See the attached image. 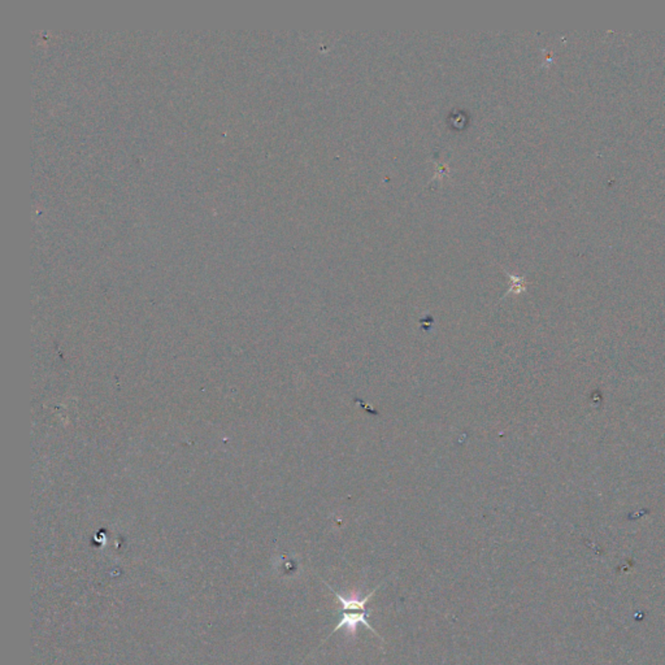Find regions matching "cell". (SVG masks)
<instances>
[{"label":"cell","instance_id":"1","mask_svg":"<svg viewBox=\"0 0 665 665\" xmlns=\"http://www.w3.org/2000/svg\"><path fill=\"white\" fill-rule=\"evenodd\" d=\"M366 613L368 612L343 613V617H342V620L339 621V624H337V626L333 629L331 634H334L337 630L342 629V628H346L347 631H348V633H350L352 637H355L357 626H359L360 624H363L364 626H365L366 629L372 630L373 633H374V634L378 637L377 631L373 629L372 626H371V624H369V621L366 620ZM331 634H330V636H331Z\"/></svg>","mask_w":665,"mask_h":665},{"label":"cell","instance_id":"2","mask_svg":"<svg viewBox=\"0 0 665 665\" xmlns=\"http://www.w3.org/2000/svg\"><path fill=\"white\" fill-rule=\"evenodd\" d=\"M328 585V582H325ZM329 589H331L333 594L337 598L339 601V603L342 605V610L343 612H351V611H356V612H366V603L369 602V599L372 598L374 593L380 589V586H377L372 593H369V595H366L364 599H359V598H352V599H346L343 598L342 595L338 594L337 591L331 587V586L328 585Z\"/></svg>","mask_w":665,"mask_h":665}]
</instances>
